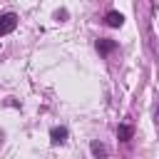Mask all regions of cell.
Listing matches in <instances>:
<instances>
[{"instance_id":"6da1fadb","label":"cell","mask_w":159,"mask_h":159,"mask_svg":"<svg viewBox=\"0 0 159 159\" xmlns=\"http://www.w3.org/2000/svg\"><path fill=\"white\" fill-rule=\"evenodd\" d=\"M17 27V15L15 12H2L0 15V35H10Z\"/></svg>"},{"instance_id":"7a4b0ae2","label":"cell","mask_w":159,"mask_h":159,"mask_svg":"<svg viewBox=\"0 0 159 159\" xmlns=\"http://www.w3.org/2000/svg\"><path fill=\"white\" fill-rule=\"evenodd\" d=\"M67 127H52V132H50V139H52V144H62V142H67Z\"/></svg>"},{"instance_id":"3957f363","label":"cell","mask_w":159,"mask_h":159,"mask_svg":"<svg viewBox=\"0 0 159 159\" xmlns=\"http://www.w3.org/2000/svg\"><path fill=\"white\" fill-rule=\"evenodd\" d=\"M104 20H107V25H109V27H122V22H124L122 12H117V10H109V12L104 15Z\"/></svg>"},{"instance_id":"277c9868","label":"cell","mask_w":159,"mask_h":159,"mask_svg":"<svg viewBox=\"0 0 159 159\" xmlns=\"http://www.w3.org/2000/svg\"><path fill=\"white\" fill-rule=\"evenodd\" d=\"M132 137H134V129H132L129 124H119V127H117V139H119V142H129Z\"/></svg>"},{"instance_id":"5b68a950","label":"cell","mask_w":159,"mask_h":159,"mask_svg":"<svg viewBox=\"0 0 159 159\" xmlns=\"http://www.w3.org/2000/svg\"><path fill=\"white\" fill-rule=\"evenodd\" d=\"M114 47H117V42H114V40H107V37H104V40H97V50H99L102 55H109Z\"/></svg>"},{"instance_id":"8992f818","label":"cell","mask_w":159,"mask_h":159,"mask_svg":"<svg viewBox=\"0 0 159 159\" xmlns=\"http://www.w3.org/2000/svg\"><path fill=\"white\" fill-rule=\"evenodd\" d=\"M89 149H92V154H94L97 159H104V157L109 154V149H107L102 142H92V147H89Z\"/></svg>"}]
</instances>
